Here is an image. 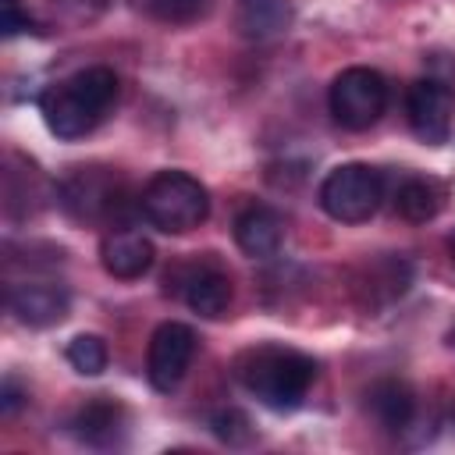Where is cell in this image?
<instances>
[{
  "label": "cell",
  "mask_w": 455,
  "mask_h": 455,
  "mask_svg": "<svg viewBox=\"0 0 455 455\" xmlns=\"http://www.w3.org/2000/svg\"><path fill=\"white\" fill-rule=\"evenodd\" d=\"M114 100H117V75L100 64V68H82L71 78L46 89L39 100V110H43L46 128L57 139L71 142V139L89 135L107 117Z\"/></svg>",
  "instance_id": "obj_1"
},
{
  "label": "cell",
  "mask_w": 455,
  "mask_h": 455,
  "mask_svg": "<svg viewBox=\"0 0 455 455\" xmlns=\"http://www.w3.org/2000/svg\"><path fill=\"white\" fill-rule=\"evenodd\" d=\"M235 373L249 395H256L274 412H291L309 395L316 380V363L295 348L281 345H256L238 355Z\"/></svg>",
  "instance_id": "obj_2"
},
{
  "label": "cell",
  "mask_w": 455,
  "mask_h": 455,
  "mask_svg": "<svg viewBox=\"0 0 455 455\" xmlns=\"http://www.w3.org/2000/svg\"><path fill=\"white\" fill-rule=\"evenodd\" d=\"M139 210L153 228L167 235H185L210 217V192L199 178L185 171H160L146 181Z\"/></svg>",
  "instance_id": "obj_3"
},
{
  "label": "cell",
  "mask_w": 455,
  "mask_h": 455,
  "mask_svg": "<svg viewBox=\"0 0 455 455\" xmlns=\"http://www.w3.org/2000/svg\"><path fill=\"white\" fill-rule=\"evenodd\" d=\"M384 178L370 164H341L320 181V206L338 224H363L380 210Z\"/></svg>",
  "instance_id": "obj_4"
},
{
  "label": "cell",
  "mask_w": 455,
  "mask_h": 455,
  "mask_svg": "<svg viewBox=\"0 0 455 455\" xmlns=\"http://www.w3.org/2000/svg\"><path fill=\"white\" fill-rule=\"evenodd\" d=\"M331 114L348 132H366L387 110V82L373 68H345L327 92Z\"/></svg>",
  "instance_id": "obj_5"
},
{
  "label": "cell",
  "mask_w": 455,
  "mask_h": 455,
  "mask_svg": "<svg viewBox=\"0 0 455 455\" xmlns=\"http://www.w3.org/2000/svg\"><path fill=\"white\" fill-rule=\"evenodd\" d=\"M60 206L75 220H107L124 206V185L107 167H75L60 181Z\"/></svg>",
  "instance_id": "obj_6"
},
{
  "label": "cell",
  "mask_w": 455,
  "mask_h": 455,
  "mask_svg": "<svg viewBox=\"0 0 455 455\" xmlns=\"http://www.w3.org/2000/svg\"><path fill=\"white\" fill-rule=\"evenodd\" d=\"M192 355H196V331L188 323H178V320H167L153 331L149 338V352H146V377L156 391H174L188 366H192Z\"/></svg>",
  "instance_id": "obj_7"
},
{
  "label": "cell",
  "mask_w": 455,
  "mask_h": 455,
  "mask_svg": "<svg viewBox=\"0 0 455 455\" xmlns=\"http://www.w3.org/2000/svg\"><path fill=\"white\" fill-rule=\"evenodd\" d=\"M167 288H174L192 313L210 316V320L224 316L231 306V277L210 259L181 263L174 274H167Z\"/></svg>",
  "instance_id": "obj_8"
},
{
  "label": "cell",
  "mask_w": 455,
  "mask_h": 455,
  "mask_svg": "<svg viewBox=\"0 0 455 455\" xmlns=\"http://www.w3.org/2000/svg\"><path fill=\"white\" fill-rule=\"evenodd\" d=\"M451 110H455V96H451V85L448 82H441V78H419V82L409 85L405 114H409L412 132L423 142H430V146L448 142V135H451Z\"/></svg>",
  "instance_id": "obj_9"
},
{
  "label": "cell",
  "mask_w": 455,
  "mask_h": 455,
  "mask_svg": "<svg viewBox=\"0 0 455 455\" xmlns=\"http://www.w3.org/2000/svg\"><path fill=\"white\" fill-rule=\"evenodd\" d=\"M7 309L28 327H53L68 316L71 295L57 281H21L7 288Z\"/></svg>",
  "instance_id": "obj_10"
},
{
  "label": "cell",
  "mask_w": 455,
  "mask_h": 455,
  "mask_svg": "<svg viewBox=\"0 0 455 455\" xmlns=\"http://www.w3.org/2000/svg\"><path fill=\"white\" fill-rule=\"evenodd\" d=\"M153 256H156L153 242L142 231H132V228H117V231L103 235V242H100V263L117 281L142 277L153 267Z\"/></svg>",
  "instance_id": "obj_11"
},
{
  "label": "cell",
  "mask_w": 455,
  "mask_h": 455,
  "mask_svg": "<svg viewBox=\"0 0 455 455\" xmlns=\"http://www.w3.org/2000/svg\"><path fill=\"white\" fill-rule=\"evenodd\" d=\"M366 405L373 412V419L387 430V434H398L405 437L416 423H419V405H416V391L398 380V377H384L370 387L366 395Z\"/></svg>",
  "instance_id": "obj_12"
},
{
  "label": "cell",
  "mask_w": 455,
  "mask_h": 455,
  "mask_svg": "<svg viewBox=\"0 0 455 455\" xmlns=\"http://www.w3.org/2000/svg\"><path fill=\"white\" fill-rule=\"evenodd\" d=\"M235 242L245 256L270 259L284 242V217L270 206H245L235 217Z\"/></svg>",
  "instance_id": "obj_13"
},
{
  "label": "cell",
  "mask_w": 455,
  "mask_h": 455,
  "mask_svg": "<svg viewBox=\"0 0 455 455\" xmlns=\"http://www.w3.org/2000/svg\"><path fill=\"white\" fill-rule=\"evenodd\" d=\"M71 434L85 448H114L124 434V409L110 398H92L71 416Z\"/></svg>",
  "instance_id": "obj_14"
},
{
  "label": "cell",
  "mask_w": 455,
  "mask_h": 455,
  "mask_svg": "<svg viewBox=\"0 0 455 455\" xmlns=\"http://www.w3.org/2000/svg\"><path fill=\"white\" fill-rule=\"evenodd\" d=\"M291 25V4L288 0H235V28L245 39H274L288 32Z\"/></svg>",
  "instance_id": "obj_15"
},
{
  "label": "cell",
  "mask_w": 455,
  "mask_h": 455,
  "mask_svg": "<svg viewBox=\"0 0 455 455\" xmlns=\"http://www.w3.org/2000/svg\"><path fill=\"white\" fill-rule=\"evenodd\" d=\"M444 203V192L434 178H419V174H409L402 178V185L395 188V210L409 220V224H427L437 217Z\"/></svg>",
  "instance_id": "obj_16"
},
{
  "label": "cell",
  "mask_w": 455,
  "mask_h": 455,
  "mask_svg": "<svg viewBox=\"0 0 455 455\" xmlns=\"http://www.w3.org/2000/svg\"><path fill=\"white\" fill-rule=\"evenodd\" d=\"M107 341L100 334H78L68 341V363L82 373V377H100L107 370Z\"/></svg>",
  "instance_id": "obj_17"
},
{
  "label": "cell",
  "mask_w": 455,
  "mask_h": 455,
  "mask_svg": "<svg viewBox=\"0 0 455 455\" xmlns=\"http://www.w3.org/2000/svg\"><path fill=\"white\" fill-rule=\"evenodd\" d=\"M153 18L167 21V25H188L199 21L210 7V0H139Z\"/></svg>",
  "instance_id": "obj_18"
},
{
  "label": "cell",
  "mask_w": 455,
  "mask_h": 455,
  "mask_svg": "<svg viewBox=\"0 0 455 455\" xmlns=\"http://www.w3.org/2000/svg\"><path fill=\"white\" fill-rule=\"evenodd\" d=\"M210 427H213V434L224 441V444H231V448H242V444H249L252 441V423H249V416L242 412V409H217L213 416H210Z\"/></svg>",
  "instance_id": "obj_19"
},
{
  "label": "cell",
  "mask_w": 455,
  "mask_h": 455,
  "mask_svg": "<svg viewBox=\"0 0 455 455\" xmlns=\"http://www.w3.org/2000/svg\"><path fill=\"white\" fill-rule=\"evenodd\" d=\"M25 28H32V18L21 14V4L18 0H4V32L7 36H18Z\"/></svg>",
  "instance_id": "obj_20"
},
{
  "label": "cell",
  "mask_w": 455,
  "mask_h": 455,
  "mask_svg": "<svg viewBox=\"0 0 455 455\" xmlns=\"http://www.w3.org/2000/svg\"><path fill=\"white\" fill-rule=\"evenodd\" d=\"M25 398H28V391H21L18 380H4V387H0V412L4 416H14L25 405Z\"/></svg>",
  "instance_id": "obj_21"
},
{
  "label": "cell",
  "mask_w": 455,
  "mask_h": 455,
  "mask_svg": "<svg viewBox=\"0 0 455 455\" xmlns=\"http://www.w3.org/2000/svg\"><path fill=\"white\" fill-rule=\"evenodd\" d=\"M64 7H75L78 11V18H92L100 7H103V0H60Z\"/></svg>",
  "instance_id": "obj_22"
},
{
  "label": "cell",
  "mask_w": 455,
  "mask_h": 455,
  "mask_svg": "<svg viewBox=\"0 0 455 455\" xmlns=\"http://www.w3.org/2000/svg\"><path fill=\"white\" fill-rule=\"evenodd\" d=\"M448 252H451V263H455V235L448 238Z\"/></svg>",
  "instance_id": "obj_23"
}]
</instances>
